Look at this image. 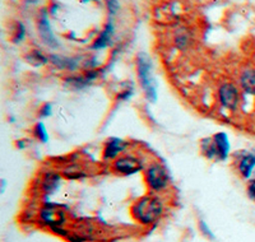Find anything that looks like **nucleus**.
Instances as JSON below:
<instances>
[{
    "label": "nucleus",
    "instance_id": "obj_1",
    "mask_svg": "<svg viewBox=\"0 0 255 242\" xmlns=\"http://www.w3.org/2000/svg\"><path fill=\"white\" fill-rule=\"evenodd\" d=\"M163 212V205L161 200L154 196H144L131 208V214L142 225H152L161 217Z\"/></svg>",
    "mask_w": 255,
    "mask_h": 242
},
{
    "label": "nucleus",
    "instance_id": "obj_2",
    "mask_svg": "<svg viewBox=\"0 0 255 242\" xmlns=\"http://www.w3.org/2000/svg\"><path fill=\"white\" fill-rule=\"evenodd\" d=\"M136 73L140 86L145 92V97L151 102H156L157 91L154 79L152 77V61L145 52H139L136 56Z\"/></svg>",
    "mask_w": 255,
    "mask_h": 242
},
{
    "label": "nucleus",
    "instance_id": "obj_3",
    "mask_svg": "<svg viewBox=\"0 0 255 242\" xmlns=\"http://www.w3.org/2000/svg\"><path fill=\"white\" fill-rule=\"evenodd\" d=\"M145 180L151 190L161 191L167 186L168 175L161 164L154 163L145 172Z\"/></svg>",
    "mask_w": 255,
    "mask_h": 242
},
{
    "label": "nucleus",
    "instance_id": "obj_4",
    "mask_svg": "<svg viewBox=\"0 0 255 242\" xmlns=\"http://www.w3.org/2000/svg\"><path fill=\"white\" fill-rule=\"evenodd\" d=\"M41 219L45 225L51 227V230L60 228L65 223V213L56 204H47L41 211Z\"/></svg>",
    "mask_w": 255,
    "mask_h": 242
},
{
    "label": "nucleus",
    "instance_id": "obj_5",
    "mask_svg": "<svg viewBox=\"0 0 255 242\" xmlns=\"http://www.w3.org/2000/svg\"><path fill=\"white\" fill-rule=\"evenodd\" d=\"M218 98H220L221 105L230 111L238 110L239 104H240L239 90L231 83H225L221 86L220 91H218Z\"/></svg>",
    "mask_w": 255,
    "mask_h": 242
},
{
    "label": "nucleus",
    "instance_id": "obj_6",
    "mask_svg": "<svg viewBox=\"0 0 255 242\" xmlns=\"http://www.w3.org/2000/svg\"><path fill=\"white\" fill-rule=\"evenodd\" d=\"M114 170L125 176L134 175L143 170V163L134 156H124L116 159L114 163Z\"/></svg>",
    "mask_w": 255,
    "mask_h": 242
},
{
    "label": "nucleus",
    "instance_id": "obj_7",
    "mask_svg": "<svg viewBox=\"0 0 255 242\" xmlns=\"http://www.w3.org/2000/svg\"><path fill=\"white\" fill-rule=\"evenodd\" d=\"M38 32H40V36L42 38L47 46L54 49V47L59 46L58 40L55 38V36L52 35L51 27L49 23V18H47L46 10H42V14H41L40 20H38Z\"/></svg>",
    "mask_w": 255,
    "mask_h": 242
},
{
    "label": "nucleus",
    "instance_id": "obj_8",
    "mask_svg": "<svg viewBox=\"0 0 255 242\" xmlns=\"http://www.w3.org/2000/svg\"><path fill=\"white\" fill-rule=\"evenodd\" d=\"M213 144H215L216 152H217L218 161H226L230 156V150H231V144H230V139L226 133L220 131L212 136Z\"/></svg>",
    "mask_w": 255,
    "mask_h": 242
},
{
    "label": "nucleus",
    "instance_id": "obj_9",
    "mask_svg": "<svg viewBox=\"0 0 255 242\" xmlns=\"http://www.w3.org/2000/svg\"><path fill=\"white\" fill-rule=\"evenodd\" d=\"M128 147V143L123 139L111 138L106 141L104 150L105 159H114L119 156L120 153L124 152Z\"/></svg>",
    "mask_w": 255,
    "mask_h": 242
},
{
    "label": "nucleus",
    "instance_id": "obj_10",
    "mask_svg": "<svg viewBox=\"0 0 255 242\" xmlns=\"http://www.w3.org/2000/svg\"><path fill=\"white\" fill-rule=\"evenodd\" d=\"M49 59L51 64H54L58 69L61 70H70L72 72V70H76L79 65L77 59L67 58V56H61V55H51Z\"/></svg>",
    "mask_w": 255,
    "mask_h": 242
},
{
    "label": "nucleus",
    "instance_id": "obj_11",
    "mask_svg": "<svg viewBox=\"0 0 255 242\" xmlns=\"http://www.w3.org/2000/svg\"><path fill=\"white\" fill-rule=\"evenodd\" d=\"M239 171L244 179H250L255 171V156L254 154H244L239 161Z\"/></svg>",
    "mask_w": 255,
    "mask_h": 242
},
{
    "label": "nucleus",
    "instance_id": "obj_12",
    "mask_svg": "<svg viewBox=\"0 0 255 242\" xmlns=\"http://www.w3.org/2000/svg\"><path fill=\"white\" fill-rule=\"evenodd\" d=\"M240 86L244 92L255 96V69H247L241 73Z\"/></svg>",
    "mask_w": 255,
    "mask_h": 242
},
{
    "label": "nucleus",
    "instance_id": "obj_13",
    "mask_svg": "<svg viewBox=\"0 0 255 242\" xmlns=\"http://www.w3.org/2000/svg\"><path fill=\"white\" fill-rule=\"evenodd\" d=\"M61 184V177L60 175H58L56 172H47L44 177V181H42V189L46 194H54L59 188H60Z\"/></svg>",
    "mask_w": 255,
    "mask_h": 242
},
{
    "label": "nucleus",
    "instance_id": "obj_14",
    "mask_svg": "<svg viewBox=\"0 0 255 242\" xmlns=\"http://www.w3.org/2000/svg\"><path fill=\"white\" fill-rule=\"evenodd\" d=\"M113 32H114V27L113 24L109 23L108 26H106V28H105V31L102 32V35L100 36L97 40H96V42L93 43V49H105V47L108 46L109 43H110V40H111V36H113Z\"/></svg>",
    "mask_w": 255,
    "mask_h": 242
},
{
    "label": "nucleus",
    "instance_id": "obj_15",
    "mask_svg": "<svg viewBox=\"0 0 255 242\" xmlns=\"http://www.w3.org/2000/svg\"><path fill=\"white\" fill-rule=\"evenodd\" d=\"M27 61L32 65H35V67H42L45 64H47L50 61V59H47L44 54H41L40 51H32L31 54L27 56Z\"/></svg>",
    "mask_w": 255,
    "mask_h": 242
},
{
    "label": "nucleus",
    "instance_id": "obj_16",
    "mask_svg": "<svg viewBox=\"0 0 255 242\" xmlns=\"http://www.w3.org/2000/svg\"><path fill=\"white\" fill-rule=\"evenodd\" d=\"M202 148H203V153L208 157L209 159H218L217 152H216V148H215V144H213L212 138L203 140V143H202Z\"/></svg>",
    "mask_w": 255,
    "mask_h": 242
},
{
    "label": "nucleus",
    "instance_id": "obj_17",
    "mask_svg": "<svg viewBox=\"0 0 255 242\" xmlns=\"http://www.w3.org/2000/svg\"><path fill=\"white\" fill-rule=\"evenodd\" d=\"M33 131H35L36 138H37L41 143H47V141H49V133H47V129L46 126H45L44 122H41V121L37 122Z\"/></svg>",
    "mask_w": 255,
    "mask_h": 242
},
{
    "label": "nucleus",
    "instance_id": "obj_18",
    "mask_svg": "<svg viewBox=\"0 0 255 242\" xmlns=\"http://www.w3.org/2000/svg\"><path fill=\"white\" fill-rule=\"evenodd\" d=\"M64 175L67 176L68 179L76 180V179H81V177H83L84 173H83V171L79 170L77 166H73V167H69L64 171Z\"/></svg>",
    "mask_w": 255,
    "mask_h": 242
},
{
    "label": "nucleus",
    "instance_id": "obj_19",
    "mask_svg": "<svg viewBox=\"0 0 255 242\" xmlns=\"http://www.w3.org/2000/svg\"><path fill=\"white\" fill-rule=\"evenodd\" d=\"M24 35H26V29H24V26L22 23H19L18 24L17 36L14 37V42H20V41H23Z\"/></svg>",
    "mask_w": 255,
    "mask_h": 242
},
{
    "label": "nucleus",
    "instance_id": "obj_20",
    "mask_svg": "<svg viewBox=\"0 0 255 242\" xmlns=\"http://www.w3.org/2000/svg\"><path fill=\"white\" fill-rule=\"evenodd\" d=\"M51 114H52V105L51 104L44 105V107L41 109L40 115L42 116V118H49V116L51 115Z\"/></svg>",
    "mask_w": 255,
    "mask_h": 242
},
{
    "label": "nucleus",
    "instance_id": "obj_21",
    "mask_svg": "<svg viewBox=\"0 0 255 242\" xmlns=\"http://www.w3.org/2000/svg\"><path fill=\"white\" fill-rule=\"evenodd\" d=\"M106 1H108L109 10H110L113 14L118 12V9H119V3H118V0H106Z\"/></svg>",
    "mask_w": 255,
    "mask_h": 242
},
{
    "label": "nucleus",
    "instance_id": "obj_22",
    "mask_svg": "<svg viewBox=\"0 0 255 242\" xmlns=\"http://www.w3.org/2000/svg\"><path fill=\"white\" fill-rule=\"evenodd\" d=\"M248 194L253 200H255V179L250 181L249 186H248Z\"/></svg>",
    "mask_w": 255,
    "mask_h": 242
},
{
    "label": "nucleus",
    "instance_id": "obj_23",
    "mask_svg": "<svg viewBox=\"0 0 255 242\" xmlns=\"http://www.w3.org/2000/svg\"><path fill=\"white\" fill-rule=\"evenodd\" d=\"M131 95H133V92H131L130 90L124 91V92H123L118 98H119V100H123V101H127V100H129V98L131 97Z\"/></svg>",
    "mask_w": 255,
    "mask_h": 242
}]
</instances>
